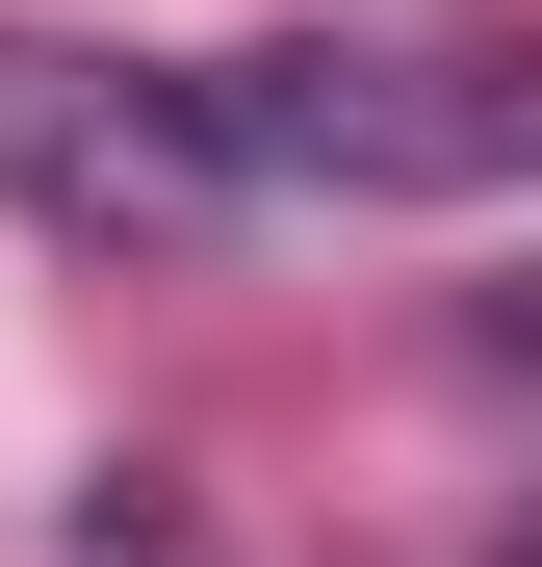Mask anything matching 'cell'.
I'll use <instances>...</instances> for the list:
<instances>
[{
	"label": "cell",
	"mask_w": 542,
	"mask_h": 567,
	"mask_svg": "<svg viewBox=\"0 0 542 567\" xmlns=\"http://www.w3.org/2000/svg\"><path fill=\"white\" fill-rule=\"evenodd\" d=\"M0 207H52V233H207L233 181H207V130H181V78L0 27Z\"/></svg>",
	"instance_id": "2"
},
{
	"label": "cell",
	"mask_w": 542,
	"mask_h": 567,
	"mask_svg": "<svg viewBox=\"0 0 542 567\" xmlns=\"http://www.w3.org/2000/svg\"><path fill=\"white\" fill-rule=\"evenodd\" d=\"M491 567H542V516H517V542H491Z\"/></svg>",
	"instance_id": "4"
},
{
	"label": "cell",
	"mask_w": 542,
	"mask_h": 567,
	"mask_svg": "<svg viewBox=\"0 0 542 567\" xmlns=\"http://www.w3.org/2000/svg\"><path fill=\"white\" fill-rule=\"evenodd\" d=\"M491 361H542V284H491Z\"/></svg>",
	"instance_id": "3"
},
{
	"label": "cell",
	"mask_w": 542,
	"mask_h": 567,
	"mask_svg": "<svg viewBox=\"0 0 542 567\" xmlns=\"http://www.w3.org/2000/svg\"><path fill=\"white\" fill-rule=\"evenodd\" d=\"M207 181H310V207H517L542 181V27H258L181 78Z\"/></svg>",
	"instance_id": "1"
}]
</instances>
